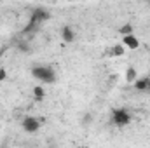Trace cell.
Here are the masks:
<instances>
[{"label": "cell", "mask_w": 150, "mask_h": 148, "mask_svg": "<svg viewBox=\"0 0 150 148\" xmlns=\"http://www.w3.org/2000/svg\"><path fill=\"white\" fill-rule=\"evenodd\" d=\"M49 18H51V14H49L45 9H42V7H37V9L33 11L32 18H30V23H28V26L23 30V33H30L32 30H37L38 26H40L44 21H47Z\"/></svg>", "instance_id": "obj_1"}, {"label": "cell", "mask_w": 150, "mask_h": 148, "mask_svg": "<svg viewBox=\"0 0 150 148\" xmlns=\"http://www.w3.org/2000/svg\"><path fill=\"white\" fill-rule=\"evenodd\" d=\"M32 73H33V77L37 80L45 82V84H52L56 80V73H54V70L51 66H35L32 70Z\"/></svg>", "instance_id": "obj_2"}, {"label": "cell", "mask_w": 150, "mask_h": 148, "mask_svg": "<svg viewBox=\"0 0 150 148\" xmlns=\"http://www.w3.org/2000/svg\"><path fill=\"white\" fill-rule=\"evenodd\" d=\"M112 120H113V124H117V125H127L131 122V115L124 108H119V110H113Z\"/></svg>", "instance_id": "obj_3"}, {"label": "cell", "mask_w": 150, "mask_h": 148, "mask_svg": "<svg viewBox=\"0 0 150 148\" xmlns=\"http://www.w3.org/2000/svg\"><path fill=\"white\" fill-rule=\"evenodd\" d=\"M21 125H23V129L26 132L33 134V132H37L38 129H40V120L35 118V117H25L23 122H21Z\"/></svg>", "instance_id": "obj_4"}, {"label": "cell", "mask_w": 150, "mask_h": 148, "mask_svg": "<svg viewBox=\"0 0 150 148\" xmlns=\"http://www.w3.org/2000/svg\"><path fill=\"white\" fill-rule=\"evenodd\" d=\"M134 89L136 91H142V92H149L150 94V77H142V78H136L133 82Z\"/></svg>", "instance_id": "obj_5"}, {"label": "cell", "mask_w": 150, "mask_h": 148, "mask_svg": "<svg viewBox=\"0 0 150 148\" xmlns=\"http://www.w3.org/2000/svg\"><path fill=\"white\" fill-rule=\"evenodd\" d=\"M122 42H124V47H127V49H131V51H134V49L140 47V40L134 37L133 33H129V35H122Z\"/></svg>", "instance_id": "obj_6"}, {"label": "cell", "mask_w": 150, "mask_h": 148, "mask_svg": "<svg viewBox=\"0 0 150 148\" xmlns=\"http://www.w3.org/2000/svg\"><path fill=\"white\" fill-rule=\"evenodd\" d=\"M61 38L65 40V42H74L75 40V32L70 28V26H63V30H61Z\"/></svg>", "instance_id": "obj_7"}, {"label": "cell", "mask_w": 150, "mask_h": 148, "mask_svg": "<svg viewBox=\"0 0 150 148\" xmlns=\"http://www.w3.org/2000/svg\"><path fill=\"white\" fill-rule=\"evenodd\" d=\"M136 78H138L136 70H134L133 66H129V68H127V72H126V80H127V82H134Z\"/></svg>", "instance_id": "obj_8"}, {"label": "cell", "mask_w": 150, "mask_h": 148, "mask_svg": "<svg viewBox=\"0 0 150 148\" xmlns=\"http://www.w3.org/2000/svg\"><path fill=\"white\" fill-rule=\"evenodd\" d=\"M119 33H120V35H129V33H133V25H131V23L122 25V26L119 28Z\"/></svg>", "instance_id": "obj_9"}, {"label": "cell", "mask_w": 150, "mask_h": 148, "mask_svg": "<svg viewBox=\"0 0 150 148\" xmlns=\"http://www.w3.org/2000/svg\"><path fill=\"white\" fill-rule=\"evenodd\" d=\"M33 94H35V98H37L38 101H40V99H44V96H45V92H44V89H42L40 85L33 87Z\"/></svg>", "instance_id": "obj_10"}, {"label": "cell", "mask_w": 150, "mask_h": 148, "mask_svg": "<svg viewBox=\"0 0 150 148\" xmlns=\"http://www.w3.org/2000/svg\"><path fill=\"white\" fill-rule=\"evenodd\" d=\"M126 51H124V45H113L112 47V56H122Z\"/></svg>", "instance_id": "obj_11"}, {"label": "cell", "mask_w": 150, "mask_h": 148, "mask_svg": "<svg viewBox=\"0 0 150 148\" xmlns=\"http://www.w3.org/2000/svg\"><path fill=\"white\" fill-rule=\"evenodd\" d=\"M5 77H7V72H5L4 68H0V80H4Z\"/></svg>", "instance_id": "obj_12"}]
</instances>
